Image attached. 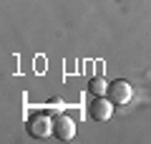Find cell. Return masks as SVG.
<instances>
[{"label":"cell","mask_w":151,"mask_h":144,"mask_svg":"<svg viewBox=\"0 0 151 144\" xmlns=\"http://www.w3.org/2000/svg\"><path fill=\"white\" fill-rule=\"evenodd\" d=\"M88 91H91L93 96H106L108 94V84L103 76H93L91 81H88Z\"/></svg>","instance_id":"5b68a950"},{"label":"cell","mask_w":151,"mask_h":144,"mask_svg":"<svg viewBox=\"0 0 151 144\" xmlns=\"http://www.w3.org/2000/svg\"><path fill=\"white\" fill-rule=\"evenodd\" d=\"M131 94H134L131 84H129V81H124V79H119V81H111V84H108V94L106 96L116 104V106H124V104L131 101Z\"/></svg>","instance_id":"3957f363"},{"label":"cell","mask_w":151,"mask_h":144,"mask_svg":"<svg viewBox=\"0 0 151 144\" xmlns=\"http://www.w3.org/2000/svg\"><path fill=\"white\" fill-rule=\"evenodd\" d=\"M53 137L60 142H70L76 137V121L65 114H55L53 116Z\"/></svg>","instance_id":"277c9868"},{"label":"cell","mask_w":151,"mask_h":144,"mask_svg":"<svg viewBox=\"0 0 151 144\" xmlns=\"http://www.w3.org/2000/svg\"><path fill=\"white\" fill-rule=\"evenodd\" d=\"M28 132H30V137H35V139L50 137V134H53V119H50L45 111L30 114V119H28Z\"/></svg>","instance_id":"6da1fadb"},{"label":"cell","mask_w":151,"mask_h":144,"mask_svg":"<svg viewBox=\"0 0 151 144\" xmlns=\"http://www.w3.org/2000/svg\"><path fill=\"white\" fill-rule=\"evenodd\" d=\"M113 106L116 104L111 101V99H106V96H96L91 104H88V116L93 119V121H108L113 114Z\"/></svg>","instance_id":"7a4b0ae2"}]
</instances>
